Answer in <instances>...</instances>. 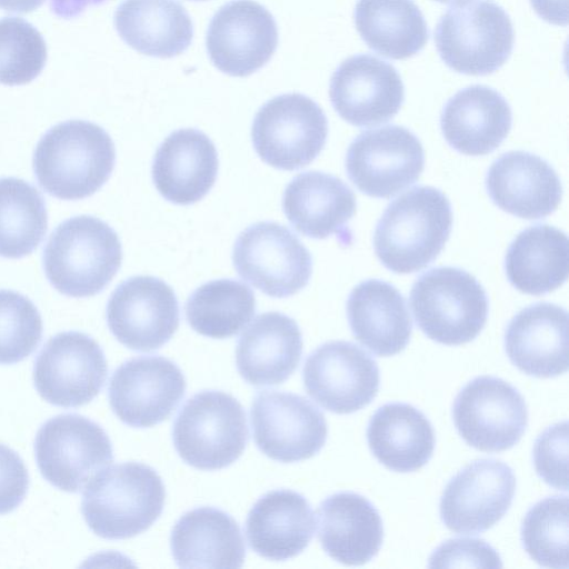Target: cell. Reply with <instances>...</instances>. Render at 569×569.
<instances>
[{"label":"cell","instance_id":"obj_1","mask_svg":"<svg viewBox=\"0 0 569 569\" xmlns=\"http://www.w3.org/2000/svg\"><path fill=\"white\" fill-rule=\"evenodd\" d=\"M114 162L116 149L108 132L86 120H68L49 129L32 159L40 187L62 200L92 196L110 178Z\"/></svg>","mask_w":569,"mask_h":569},{"label":"cell","instance_id":"obj_2","mask_svg":"<svg viewBox=\"0 0 569 569\" xmlns=\"http://www.w3.org/2000/svg\"><path fill=\"white\" fill-rule=\"evenodd\" d=\"M451 226L448 198L433 187H415L386 208L376 227L375 252L390 271H419L441 252Z\"/></svg>","mask_w":569,"mask_h":569},{"label":"cell","instance_id":"obj_3","mask_svg":"<svg viewBox=\"0 0 569 569\" xmlns=\"http://www.w3.org/2000/svg\"><path fill=\"white\" fill-rule=\"evenodd\" d=\"M166 489L151 467L139 462L110 466L86 485L81 512L103 539H127L147 530L161 515Z\"/></svg>","mask_w":569,"mask_h":569},{"label":"cell","instance_id":"obj_4","mask_svg":"<svg viewBox=\"0 0 569 569\" xmlns=\"http://www.w3.org/2000/svg\"><path fill=\"white\" fill-rule=\"evenodd\" d=\"M43 269L51 286L72 298L100 293L122 261L116 231L92 216H76L60 223L43 249Z\"/></svg>","mask_w":569,"mask_h":569},{"label":"cell","instance_id":"obj_5","mask_svg":"<svg viewBox=\"0 0 569 569\" xmlns=\"http://www.w3.org/2000/svg\"><path fill=\"white\" fill-rule=\"evenodd\" d=\"M515 41L512 22L491 0H456L441 16L435 42L442 61L469 76H486L509 58Z\"/></svg>","mask_w":569,"mask_h":569},{"label":"cell","instance_id":"obj_6","mask_svg":"<svg viewBox=\"0 0 569 569\" xmlns=\"http://www.w3.org/2000/svg\"><path fill=\"white\" fill-rule=\"evenodd\" d=\"M410 306L421 331L431 340L459 346L473 340L488 317V298L477 279L452 267L421 274L410 292Z\"/></svg>","mask_w":569,"mask_h":569},{"label":"cell","instance_id":"obj_7","mask_svg":"<svg viewBox=\"0 0 569 569\" xmlns=\"http://www.w3.org/2000/svg\"><path fill=\"white\" fill-rule=\"evenodd\" d=\"M249 432L246 412L231 395L204 390L180 409L172 440L180 458L201 470L230 466L243 452Z\"/></svg>","mask_w":569,"mask_h":569},{"label":"cell","instance_id":"obj_8","mask_svg":"<svg viewBox=\"0 0 569 569\" xmlns=\"http://www.w3.org/2000/svg\"><path fill=\"white\" fill-rule=\"evenodd\" d=\"M328 120L317 102L301 93L267 101L256 113L251 138L267 164L292 171L308 166L323 149Z\"/></svg>","mask_w":569,"mask_h":569},{"label":"cell","instance_id":"obj_9","mask_svg":"<svg viewBox=\"0 0 569 569\" xmlns=\"http://www.w3.org/2000/svg\"><path fill=\"white\" fill-rule=\"evenodd\" d=\"M237 273L273 298L303 289L312 274V258L299 238L273 221L249 226L238 236L232 251Z\"/></svg>","mask_w":569,"mask_h":569},{"label":"cell","instance_id":"obj_10","mask_svg":"<svg viewBox=\"0 0 569 569\" xmlns=\"http://www.w3.org/2000/svg\"><path fill=\"white\" fill-rule=\"evenodd\" d=\"M34 455L42 477L67 492L80 491L113 459L106 431L94 421L74 413L56 416L40 427Z\"/></svg>","mask_w":569,"mask_h":569},{"label":"cell","instance_id":"obj_11","mask_svg":"<svg viewBox=\"0 0 569 569\" xmlns=\"http://www.w3.org/2000/svg\"><path fill=\"white\" fill-rule=\"evenodd\" d=\"M107 373L99 343L83 332L64 331L51 337L37 356L33 382L47 402L74 408L98 396Z\"/></svg>","mask_w":569,"mask_h":569},{"label":"cell","instance_id":"obj_12","mask_svg":"<svg viewBox=\"0 0 569 569\" xmlns=\"http://www.w3.org/2000/svg\"><path fill=\"white\" fill-rule=\"evenodd\" d=\"M452 417L461 438L486 452L512 448L528 423V410L520 392L490 376L477 377L462 388L455 399Z\"/></svg>","mask_w":569,"mask_h":569},{"label":"cell","instance_id":"obj_13","mask_svg":"<svg viewBox=\"0 0 569 569\" xmlns=\"http://www.w3.org/2000/svg\"><path fill=\"white\" fill-rule=\"evenodd\" d=\"M425 167L419 139L400 126L361 132L350 143L346 170L365 194L390 198L418 180Z\"/></svg>","mask_w":569,"mask_h":569},{"label":"cell","instance_id":"obj_14","mask_svg":"<svg viewBox=\"0 0 569 569\" xmlns=\"http://www.w3.org/2000/svg\"><path fill=\"white\" fill-rule=\"evenodd\" d=\"M106 318L120 343L136 351H152L177 331L180 311L176 293L163 280L134 276L111 293Z\"/></svg>","mask_w":569,"mask_h":569},{"label":"cell","instance_id":"obj_15","mask_svg":"<svg viewBox=\"0 0 569 569\" xmlns=\"http://www.w3.org/2000/svg\"><path fill=\"white\" fill-rule=\"evenodd\" d=\"M250 416L257 447L276 461L309 459L326 443L325 416L302 396L263 390L254 397Z\"/></svg>","mask_w":569,"mask_h":569},{"label":"cell","instance_id":"obj_16","mask_svg":"<svg viewBox=\"0 0 569 569\" xmlns=\"http://www.w3.org/2000/svg\"><path fill=\"white\" fill-rule=\"evenodd\" d=\"M302 377L306 392L338 415L368 406L380 383L377 362L349 341H330L318 347L306 359Z\"/></svg>","mask_w":569,"mask_h":569},{"label":"cell","instance_id":"obj_17","mask_svg":"<svg viewBox=\"0 0 569 569\" xmlns=\"http://www.w3.org/2000/svg\"><path fill=\"white\" fill-rule=\"evenodd\" d=\"M186 379L171 360L142 356L123 362L109 383V402L126 425L147 428L169 418L186 392Z\"/></svg>","mask_w":569,"mask_h":569},{"label":"cell","instance_id":"obj_18","mask_svg":"<svg viewBox=\"0 0 569 569\" xmlns=\"http://www.w3.org/2000/svg\"><path fill=\"white\" fill-rule=\"evenodd\" d=\"M515 491L516 477L508 465L496 459L476 460L447 483L440 518L456 533H481L506 515Z\"/></svg>","mask_w":569,"mask_h":569},{"label":"cell","instance_id":"obj_19","mask_svg":"<svg viewBox=\"0 0 569 569\" xmlns=\"http://www.w3.org/2000/svg\"><path fill=\"white\" fill-rule=\"evenodd\" d=\"M206 44L213 66L232 77H247L262 68L278 44L272 14L253 0H233L211 18Z\"/></svg>","mask_w":569,"mask_h":569},{"label":"cell","instance_id":"obj_20","mask_svg":"<svg viewBox=\"0 0 569 569\" xmlns=\"http://www.w3.org/2000/svg\"><path fill=\"white\" fill-rule=\"evenodd\" d=\"M329 97L333 109L356 127L392 119L405 100L400 74L390 63L368 53L343 60L332 73Z\"/></svg>","mask_w":569,"mask_h":569},{"label":"cell","instance_id":"obj_21","mask_svg":"<svg viewBox=\"0 0 569 569\" xmlns=\"http://www.w3.org/2000/svg\"><path fill=\"white\" fill-rule=\"evenodd\" d=\"M486 188L500 209L529 220L552 213L562 196L552 167L526 151H509L498 158L487 172Z\"/></svg>","mask_w":569,"mask_h":569},{"label":"cell","instance_id":"obj_22","mask_svg":"<svg viewBox=\"0 0 569 569\" xmlns=\"http://www.w3.org/2000/svg\"><path fill=\"white\" fill-rule=\"evenodd\" d=\"M218 166L216 147L207 134L197 129H179L157 149L152 180L166 200L188 206L201 200L213 187Z\"/></svg>","mask_w":569,"mask_h":569},{"label":"cell","instance_id":"obj_23","mask_svg":"<svg viewBox=\"0 0 569 569\" xmlns=\"http://www.w3.org/2000/svg\"><path fill=\"white\" fill-rule=\"evenodd\" d=\"M505 349L526 375L552 378L568 370V313L540 302L520 310L508 323Z\"/></svg>","mask_w":569,"mask_h":569},{"label":"cell","instance_id":"obj_24","mask_svg":"<svg viewBox=\"0 0 569 569\" xmlns=\"http://www.w3.org/2000/svg\"><path fill=\"white\" fill-rule=\"evenodd\" d=\"M302 346L292 318L277 311L258 315L238 340L237 369L256 387L282 383L296 371Z\"/></svg>","mask_w":569,"mask_h":569},{"label":"cell","instance_id":"obj_25","mask_svg":"<svg viewBox=\"0 0 569 569\" xmlns=\"http://www.w3.org/2000/svg\"><path fill=\"white\" fill-rule=\"evenodd\" d=\"M507 100L495 89L475 84L459 90L445 104L440 126L447 142L468 156L496 150L511 128Z\"/></svg>","mask_w":569,"mask_h":569},{"label":"cell","instance_id":"obj_26","mask_svg":"<svg viewBox=\"0 0 569 569\" xmlns=\"http://www.w3.org/2000/svg\"><path fill=\"white\" fill-rule=\"evenodd\" d=\"M318 538L333 560L361 566L380 550L383 540L381 517L373 505L355 492H337L319 506Z\"/></svg>","mask_w":569,"mask_h":569},{"label":"cell","instance_id":"obj_27","mask_svg":"<svg viewBox=\"0 0 569 569\" xmlns=\"http://www.w3.org/2000/svg\"><path fill=\"white\" fill-rule=\"evenodd\" d=\"M315 528V513L307 499L296 491L280 489L267 492L250 509L246 536L257 555L281 561L301 553Z\"/></svg>","mask_w":569,"mask_h":569},{"label":"cell","instance_id":"obj_28","mask_svg":"<svg viewBox=\"0 0 569 569\" xmlns=\"http://www.w3.org/2000/svg\"><path fill=\"white\" fill-rule=\"evenodd\" d=\"M347 317L355 338L377 356L397 355L409 343L412 321L406 300L386 281L369 279L356 286Z\"/></svg>","mask_w":569,"mask_h":569},{"label":"cell","instance_id":"obj_29","mask_svg":"<svg viewBox=\"0 0 569 569\" xmlns=\"http://www.w3.org/2000/svg\"><path fill=\"white\" fill-rule=\"evenodd\" d=\"M356 208L352 190L339 178L320 171L296 176L282 197V209L290 223L313 239L343 236Z\"/></svg>","mask_w":569,"mask_h":569},{"label":"cell","instance_id":"obj_30","mask_svg":"<svg viewBox=\"0 0 569 569\" xmlns=\"http://www.w3.org/2000/svg\"><path fill=\"white\" fill-rule=\"evenodd\" d=\"M173 559L182 568H240L246 547L237 521L227 512L200 507L186 512L170 536Z\"/></svg>","mask_w":569,"mask_h":569},{"label":"cell","instance_id":"obj_31","mask_svg":"<svg viewBox=\"0 0 569 569\" xmlns=\"http://www.w3.org/2000/svg\"><path fill=\"white\" fill-rule=\"evenodd\" d=\"M113 20L120 38L150 57H176L189 48L193 37L192 21L177 0H124Z\"/></svg>","mask_w":569,"mask_h":569},{"label":"cell","instance_id":"obj_32","mask_svg":"<svg viewBox=\"0 0 569 569\" xmlns=\"http://www.w3.org/2000/svg\"><path fill=\"white\" fill-rule=\"evenodd\" d=\"M367 440L377 460L397 472L420 469L435 449L430 421L420 410L402 402L386 403L372 415Z\"/></svg>","mask_w":569,"mask_h":569},{"label":"cell","instance_id":"obj_33","mask_svg":"<svg viewBox=\"0 0 569 569\" xmlns=\"http://www.w3.org/2000/svg\"><path fill=\"white\" fill-rule=\"evenodd\" d=\"M569 244L561 230L537 224L521 231L505 259L509 282L519 291L540 296L553 291L568 277Z\"/></svg>","mask_w":569,"mask_h":569},{"label":"cell","instance_id":"obj_34","mask_svg":"<svg viewBox=\"0 0 569 569\" xmlns=\"http://www.w3.org/2000/svg\"><path fill=\"white\" fill-rule=\"evenodd\" d=\"M353 17L366 44L389 59L410 58L429 39L427 22L412 0H358Z\"/></svg>","mask_w":569,"mask_h":569},{"label":"cell","instance_id":"obj_35","mask_svg":"<svg viewBox=\"0 0 569 569\" xmlns=\"http://www.w3.org/2000/svg\"><path fill=\"white\" fill-rule=\"evenodd\" d=\"M184 312L196 332L226 339L237 335L251 320L256 312V298L252 290L240 281L212 280L190 295Z\"/></svg>","mask_w":569,"mask_h":569},{"label":"cell","instance_id":"obj_36","mask_svg":"<svg viewBox=\"0 0 569 569\" xmlns=\"http://www.w3.org/2000/svg\"><path fill=\"white\" fill-rule=\"evenodd\" d=\"M48 228L39 190L19 178H0V257L20 259L33 252Z\"/></svg>","mask_w":569,"mask_h":569},{"label":"cell","instance_id":"obj_37","mask_svg":"<svg viewBox=\"0 0 569 569\" xmlns=\"http://www.w3.org/2000/svg\"><path fill=\"white\" fill-rule=\"evenodd\" d=\"M568 497L552 496L531 507L521 526L523 549L538 565L568 568Z\"/></svg>","mask_w":569,"mask_h":569},{"label":"cell","instance_id":"obj_38","mask_svg":"<svg viewBox=\"0 0 569 569\" xmlns=\"http://www.w3.org/2000/svg\"><path fill=\"white\" fill-rule=\"evenodd\" d=\"M47 61L41 33L19 17L0 19V83L21 86L31 82Z\"/></svg>","mask_w":569,"mask_h":569},{"label":"cell","instance_id":"obj_39","mask_svg":"<svg viewBox=\"0 0 569 569\" xmlns=\"http://www.w3.org/2000/svg\"><path fill=\"white\" fill-rule=\"evenodd\" d=\"M42 338V319L26 296L0 289V365H13L29 357Z\"/></svg>","mask_w":569,"mask_h":569},{"label":"cell","instance_id":"obj_40","mask_svg":"<svg viewBox=\"0 0 569 569\" xmlns=\"http://www.w3.org/2000/svg\"><path fill=\"white\" fill-rule=\"evenodd\" d=\"M533 462L537 473L549 486L558 490H568V423L567 421L549 427L536 440Z\"/></svg>","mask_w":569,"mask_h":569},{"label":"cell","instance_id":"obj_41","mask_svg":"<svg viewBox=\"0 0 569 569\" xmlns=\"http://www.w3.org/2000/svg\"><path fill=\"white\" fill-rule=\"evenodd\" d=\"M431 568L502 567L499 553L485 540L455 538L440 545L429 558Z\"/></svg>","mask_w":569,"mask_h":569},{"label":"cell","instance_id":"obj_42","mask_svg":"<svg viewBox=\"0 0 569 569\" xmlns=\"http://www.w3.org/2000/svg\"><path fill=\"white\" fill-rule=\"evenodd\" d=\"M29 487L28 470L20 456L0 443V515L17 509Z\"/></svg>","mask_w":569,"mask_h":569},{"label":"cell","instance_id":"obj_43","mask_svg":"<svg viewBox=\"0 0 569 569\" xmlns=\"http://www.w3.org/2000/svg\"><path fill=\"white\" fill-rule=\"evenodd\" d=\"M537 14L549 23L567 26V0H530Z\"/></svg>","mask_w":569,"mask_h":569},{"label":"cell","instance_id":"obj_44","mask_svg":"<svg viewBox=\"0 0 569 569\" xmlns=\"http://www.w3.org/2000/svg\"><path fill=\"white\" fill-rule=\"evenodd\" d=\"M106 0H51L52 12L61 18H73L79 16L88 6H97Z\"/></svg>","mask_w":569,"mask_h":569},{"label":"cell","instance_id":"obj_45","mask_svg":"<svg viewBox=\"0 0 569 569\" xmlns=\"http://www.w3.org/2000/svg\"><path fill=\"white\" fill-rule=\"evenodd\" d=\"M44 0H0V9L10 12H30L38 9Z\"/></svg>","mask_w":569,"mask_h":569},{"label":"cell","instance_id":"obj_46","mask_svg":"<svg viewBox=\"0 0 569 569\" xmlns=\"http://www.w3.org/2000/svg\"><path fill=\"white\" fill-rule=\"evenodd\" d=\"M435 1H438V2H441V3H449V2L456 1V0H435Z\"/></svg>","mask_w":569,"mask_h":569},{"label":"cell","instance_id":"obj_47","mask_svg":"<svg viewBox=\"0 0 569 569\" xmlns=\"http://www.w3.org/2000/svg\"><path fill=\"white\" fill-rule=\"evenodd\" d=\"M194 1H202V0H194Z\"/></svg>","mask_w":569,"mask_h":569}]
</instances>
